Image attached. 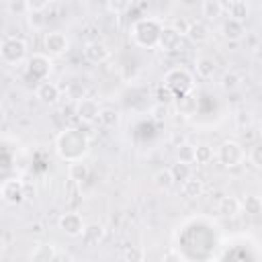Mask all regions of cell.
I'll return each instance as SVG.
<instances>
[{"label": "cell", "mask_w": 262, "mask_h": 262, "mask_svg": "<svg viewBox=\"0 0 262 262\" xmlns=\"http://www.w3.org/2000/svg\"><path fill=\"white\" fill-rule=\"evenodd\" d=\"M35 96L39 98L41 104L53 106V104H57V100L61 98V88H59L55 82L45 80V82L37 84V88H35Z\"/></svg>", "instance_id": "obj_12"}, {"label": "cell", "mask_w": 262, "mask_h": 262, "mask_svg": "<svg viewBox=\"0 0 262 262\" xmlns=\"http://www.w3.org/2000/svg\"><path fill=\"white\" fill-rule=\"evenodd\" d=\"M151 117H154V121H164V119L168 117V106H164V104H154V106H151Z\"/></svg>", "instance_id": "obj_38"}, {"label": "cell", "mask_w": 262, "mask_h": 262, "mask_svg": "<svg viewBox=\"0 0 262 262\" xmlns=\"http://www.w3.org/2000/svg\"><path fill=\"white\" fill-rule=\"evenodd\" d=\"M164 262H180V258L176 256V252H168L164 254Z\"/></svg>", "instance_id": "obj_41"}, {"label": "cell", "mask_w": 262, "mask_h": 262, "mask_svg": "<svg viewBox=\"0 0 262 262\" xmlns=\"http://www.w3.org/2000/svg\"><path fill=\"white\" fill-rule=\"evenodd\" d=\"M27 16H29V23H31V27H35V29L43 27V23H45L43 14H39V12H29Z\"/></svg>", "instance_id": "obj_40"}, {"label": "cell", "mask_w": 262, "mask_h": 262, "mask_svg": "<svg viewBox=\"0 0 262 262\" xmlns=\"http://www.w3.org/2000/svg\"><path fill=\"white\" fill-rule=\"evenodd\" d=\"M57 225H59V229H61L66 235H70V237H80L86 223H84V219H82L80 213L70 211V213H61V215H59Z\"/></svg>", "instance_id": "obj_10"}, {"label": "cell", "mask_w": 262, "mask_h": 262, "mask_svg": "<svg viewBox=\"0 0 262 262\" xmlns=\"http://www.w3.org/2000/svg\"><path fill=\"white\" fill-rule=\"evenodd\" d=\"M168 90H172V94L178 98V96H184V94H190L192 88H194V76L186 70V68H170L164 76H162V82Z\"/></svg>", "instance_id": "obj_3"}, {"label": "cell", "mask_w": 262, "mask_h": 262, "mask_svg": "<svg viewBox=\"0 0 262 262\" xmlns=\"http://www.w3.org/2000/svg\"><path fill=\"white\" fill-rule=\"evenodd\" d=\"M180 190H182V196H186V199H196V196L203 194L205 186H203V180L190 176L188 180H184V182L180 184Z\"/></svg>", "instance_id": "obj_22"}, {"label": "cell", "mask_w": 262, "mask_h": 262, "mask_svg": "<svg viewBox=\"0 0 262 262\" xmlns=\"http://www.w3.org/2000/svg\"><path fill=\"white\" fill-rule=\"evenodd\" d=\"M242 82H244V78H242V74L237 70H227L223 74V78H221V88L227 90V92H233V90H237L242 86Z\"/></svg>", "instance_id": "obj_25"}, {"label": "cell", "mask_w": 262, "mask_h": 262, "mask_svg": "<svg viewBox=\"0 0 262 262\" xmlns=\"http://www.w3.org/2000/svg\"><path fill=\"white\" fill-rule=\"evenodd\" d=\"M88 166L80 160V162H70L68 164V178L72 180V182H76V184H80V182H84L86 178H88Z\"/></svg>", "instance_id": "obj_23"}, {"label": "cell", "mask_w": 262, "mask_h": 262, "mask_svg": "<svg viewBox=\"0 0 262 262\" xmlns=\"http://www.w3.org/2000/svg\"><path fill=\"white\" fill-rule=\"evenodd\" d=\"M211 160H213V149H211V145H205V143L194 145V162H196V164H209Z\"/></svg>", "instance_id": "obj_31"}, {"label": "cell", "mask_w": 262, "mask_h": 262, "mask_svg": "<svg viewBox=\"0 0 262 262\" xmlns=\"http://www.w3.org/2000/svg\"><path fill=\"white\" fill-rule=\"evenodd\" d=\"M174 106H176L178 115H182V117H192V115L196 113V108H199V100H196V96L190 92V94L178 96V98L174 100Z\"/></svg>", "instance_id": "obj_19"}, {"label": "cell", "mask_w": 262, "mask_h": 262, "mask_svg": "<svg viewBox=\"0 0 262 262\" xmlns=\"http://www.w3.org/2000/svg\"><path fill=\"white\" fill-rule=\"evenodd\" d=\"M98 115H100V106H98V102L94 100V98H82V100H78L76 102V117L82 121V123H94V121H98Z\"/></svg>", "instance_id": "obj_14"}, {"label": "cell", "mask_w": 262, "mask_h": 262, "mask_svg": "<svg viewBox=\"0 0 262 262\" xmlns=\"http://www.w3.org/2000/svg\"><path fill=\"white\" fill-rule=\"evenodd\" d=\"M239 207H242V211H246L248 215H260V213H262V201H260V196H256V194L244 196V199L239 201Z\"/></svg>", "instance_id": "obj_28"}, {"label": "cell", "mask_w": 262, "mask_h": 262, "mask_svg": "<svg viewBox=\"0 0 262 262\" xmlns=\"http://www.w3.org/2000/svg\"><path fill=\"white\" fill-rule=\"evenodd\" d=\"M133 8V2L131 0H108L106 2V10L113 12V14H123L127 10Z\"/></svg>", "instance_id": "obj_33"}, {"label": "cell", "mask_w": 262, "mask_h": 262, "mask_svg": "<svg viewBox=\"0 0 262 262\" xmlns=\"http://www.w3.org/2000/svg\"><path fill=\"white\" fill-rule=\"evenodd\" d=\"M8 10L16 16H27L29 14V2L27 0H12L8 4Z\"/></svg>", "instance_id": "obj_35"}, {"label": "cell", "mask_w": 262, "mask_h": 262, "mask_svg": "<svg viewBox=\"0 0 262 262\" xmlns=\"http://www.w3.org/2000/svg\"><path fill=\"white\" fill-rule=\"evenodd\" d=\"M151 182H154V186H156L158 190H162V192L172 190V186L176 184L168 168H160V170H156V174L151 176Z\"/></svg>", "instance_id": "obj_20"}, {"label": "cell", "mask_w": 262, "mask_h": 262, "mask_svg": "<svg viewBox=\"0 0 262 262\" xmlns=\"http://www.w3.org/2000/svg\"><path fill=\"white\" fill-rule=\"evenodd\" d=\"M221 4H223V14H227V18L244 23L250 14V4L246 0H231V2H221Z\"/></svg>", "instance_id": "obj_15"}, {"label": "cell", "mask_w": 262, "mask_h": 262, "mask_svg": "<svg viewBox=\"0 0 262 262\" xmlns=\"http://www.w3.org/2000/svg\"><path fill=\"white\" fill-rule=\"evenodd\" d=\"M4 121V113H2V108H0V123Z\"/></svg>", "instance_id": "obj_42"}, {"label": "cell", "mask_w": 262, "mask_h": 262, "mask_svg": "<svg viewBox=\"0 0 262 262\" xmlns=\"http://www.w3.org/2000/svg\"><path fill=\"white\" fill-rule=\"evenodd\" d=\"M82 53H84V59L90 63H104L111 57V47L102 41H88Z\"/></svg>", "instance_id": "obj_11"}, {"label": "cell", "mask_w": 262, "mask_h": 262, "mask_svg": "<svg viewBox=\"0 0 262 262\" xmlns=\"http://www.w3.org/2000/svg\"><path fill=\"white\" fill-rule=\"evenodd\" d=\"M213 156L217 158V162L225 168H235L239 164H244L246 160V149L239 141L235 139H225L219 143V147L213 151Z\"/></svg>", "instance_id": "obj_4"}, {"label": "cell", "mask_w": 262, "mask_h": 262, "mask_svg": "<svg viewBox=\"0 0 262 262\" xmlns=\"http://www.w3.org/2000/svg\"><path fill=\"white\" fill-rule=\"evenodd\" d=\"M0 196L8 205H20L27 199V194H25V182L18 180V178L4 180V184L0 186Z\"/></svg>", "instance_id": "obj_9"}, {"label": "cell", "mask_w": 262, "mask_h": 262, "mask_svg": "<svg viewBox=\"0 0 262 262\" xmlns=\"http://www.w3.org/2000/svg\"><path fill=\"white\" fill-rule=\"evenodd\" d=\"M43 47H45V55L61 57L70 51V37L63 31H49L43 37Z\"/></svg>", "instance_id": "obj_7"}, {"label": "cell", "mask_w": 262, "mask_h": 262, "mask_svg": "<svg viewBox=\"0 0 262 262\" xmlns=\"http://www.w3.org/2000/svg\"><path fill=\"white\" fill-rule=\"evenodd\" d=\"M217 211H219L223 217H235V215L242 211L239 199H235V196H223V199L219 201V205H217Z\"/></svg>", "instance_id": "obj_24"}, {"label": "cell", "mask_w": 262, "mask_h": 262, "mask_svg": "<svg viewBox=\"0 0 262 262\" xmlns=\"http://www.w3.org/2000/svg\"><path fill=\"white\" fill-rule=\"evenodd\" d=\"M88 147H90V141H88L86 133L82 129H76V127L63 129L55 139V151L68 164L80 162L88 154Z\"/></svg>", "instance_id": "obj_1"}, {"label": "cell", "mask_w": 262, "mask_h": 262, "mask_svg": "<svg viewBox=\"0 0 262 262\" xmlns=\"http://www.w3.org/2000/svg\"><path fill=\"white\" fill-rule=\"evenodd\" d=\"M184 35H186L194 45H205V43H209V39H211V27H209V23H205V20H190V23L186 25Z\"/></svg>", "instance_id": "obj_13"}, {"label": "cell", "mask_w": 262, "mask_h": 262, "mask_svg": "<svg viewBox=\"0 0 262 262\" xmlns=\"http://www.w3.org/2000/svg\"><path fill=\"white\" fill-rule=\"evenodd\" d=\"M215 70H217V63H215L213 57H209V55L196 57V61H194V72H196V76H199L201 80H211V78L215 76Z\"/></svg>", "instance_id": "obj_18"}, {"label": "cell", "mask_w": 262, "mask_h": 262, "mask_svg": "<svg viewBox=\"0 0 262 262\" xmlns=\"http://www.w3.org/2000/svg\"><path fill=\"white\" fill-rule=\"evenodd\" d=\"M221 35L227 41H239L246 37V25L239 20H233V18H225L221 23Z\"/></svg>", "instance_id": "obj_17"}, {"label": "cell", "mask_w": 262, "mask_h": 262, "mask_svg": "<svg viewBox=\"0 0 262 262\" xmlns=\"http://www.w3.org/2000/svg\"><path fill=\"white\" fill-rule=\"evenodd\" d=\"M246 158L252 162L254 168H260V166H262V147H260V145H254V147L250 149V154H246Z\"/></svg>", "instance_id": "obj_36"}, {"label": "cell", "mask_w": 262, "mask_h": 262, "mask_svg": "<svg viewBox=\"0 0 262 262\" xmlns=\"http://www.w3.org/2000/svg\"><path fill=\"white\" fill-rule=\"evenodd\" d=\"M182 33L178 29H174L172 25H164L158 37V49H162L164 53H174L182 47Z\"/></svg>", "instance_id": "obj_8"}, {"label": "cell", "mask_w": 262, "mask_h": 262, "mask_svg": "<svg viewBox=\"0 0 262 262\" xmlns=\"http://www.w3.org/2000/svg\"><path fill=\"white\" fill-rule=\"evenodd\" d=\"M119 119H121L119 111H115V108H111V106L100 108L98 121H100V125H102V127H115V125H119Z\"/></svg>", "instance_id": "obj_29"}, {"label": "cell", "mask_w": 262, "mask_h": 262, "mask_svg": "<svg viewBox=\"0 0 262 262\" xmlns=\"http://www.w3.org/2000/svg\"><path fill=\"white\" fill-rule=\"evenodd\" d=\"M51 6L49 0H41V2H29V12H39L43 14V10H47Z\"/></svg>", "instance_id": "obj_39"}, {"label": "cell", "mask_w": 262, "mask_h": 262, "mask_svg": "<svg viewBox=\"0 0 262 262\" xmlns=\"http://www.w3.org/2000/svg\"><path fill=\"white\" fill-rule=\"evenodd\" d=\"M162 27H164V23L158 16H141L131 23L129 37H131L133 45H137L141 49H156Z\"/></svg>", "instance_id": "obj_2"}, {"label": "cell", "mask_w": 262, "mask_h": 262, "mask_svg": "<svg viewBox=\"0 0 262 262\" xmlns=\"http://www.w3.org/2000/svg\"><path fill=\"white\" fill-rule=\"evenodd\" d=\"M55 258V248L53 244H39L35 248V252L31 254V260L33 262H51Z\"/></svg>", "instance_id": "obj_26"}, {"label": "cell", "mask_w": 262, "mask_h": 262, "mask_svg": "<svg viewBox=\"0 0 262 262\" xmlns=\"http://www.w3.org/2000/svg\"><path fill=\"white\" fill-rule=\"evenodd\" d=\"M68 94H70V98H74V100H82V98H86V96H84V86L78 84V82H72V86L68 88Z\"/></svg>", "instance_id": "obj_37"}, {"label": "cell", "mask_w": 262, "mask_h": 262, "mask_svg": "<svg viewBox=\"0 0 262 262\" xmlns=\"http://www.w3.org/2000/svg\"><path fill=\"white\" fill-rule=\"evenodd\" d=\"M201 14L207 20H217L223 16V4L219 0H205V2H201Z\"/></svg>", "instance_id": "obj_21"}, {"label": "cell", "mask_w": 262, "mask_h": 262, "mask_svg": "<svg viewBox=\"0 0 262 262\" xmlns=\"http://www.w3.org/2000/svg\"><path fill=\"white\" fill-rule=\"evenodd\" d=\"M156 98H158V104H164V106H170L176 100V96L172 94V90H168L164 84H160L156 88Z\"/></svg>", "instance_id": "obj_34"}, {"label": "cell", "mask_w": 262, "mask_h": 262, "mask_svg": "<svg viewBox=\"0 0 262 262\" xmlns=\"http://www.w3.org/2000/svg\"><path fill=\"white\" fill-rule=\"evenodd\" d=\"M51 59L49 55L45 53H33L29 59H27V66H25V78L29 82H45L47 76L51 74Z\"/></svg>", "instance_id": "obj_6"}, {"label": "cell", "mask_w": 262, "mask_h": 262, "mask_svg": "<svg viewBox=\"0 0 262 262\" xmlns=\"http://www.w3.org/2000/svg\"><path fill=\"white\" fill-rule=\"evenodd\" d=\"M104 235H106V229H104V225L102 223H96V221H92V223H86L84 225V229H82V242L86 244V246H98L102 239H104Z\"/></svg>", "instance_id": "obj_16"}, {"label": "cell", "mask_w": 262, "mask_h": 262, "mask_svg": "<svg viewBox=\"0 0 262 262\" xmlns=\"http://www.w3.org/2000/svg\"><path fill=\"white\" fill-rule=\"evenodd\" d=\"M168 170H170V174H172L174 182H180V184L192 176V166H190V164H182V162H176V164H172Z\"/></svg>", "instance_id": "obj_27"}, {"label": "cell", "mask_w": 262, "mask_h": 262, "mask_svg": "<svg viewBox=\"0 0 262 262\" xmlns=\"http://www.w3.org/2000/svg\"><path fill=\"white\" fill-rule=\"evenodd\" d=\"M125 262H145V252L139 246H127L123 252Z\"/></svg>", "instance_id": "obj_32"}, {"label": "cell", "mask_w": 262, "mask_h": 262, "mask_svg": "<svg viewBox=\"0 0 262 262\" xmlns=\"http://www.w3.org/2000/svg\"><path fill=\"white\" fill-rule=\"evenodd\" d=\"M176 156L178 160L176 162H182V164H192L194 162V145L192 143H178V149H176Z\"/></svg>", "instance_id": "obj_30"}, {"label": "cell", "mask_w": 262, "mask_h": 262, "mask_svg": "<svg viewBox=\"0 0 262 262\" xmlns=\"http://www.w3.org/2000/svg\"><path fill=\"white\" fill-rule=\"evenodd\" d=\"M27 41L20 37H4L0 41V61L6 66H18L27 59Z\"/></svg>", "instance_id": "obj_5"}]
</instances>
